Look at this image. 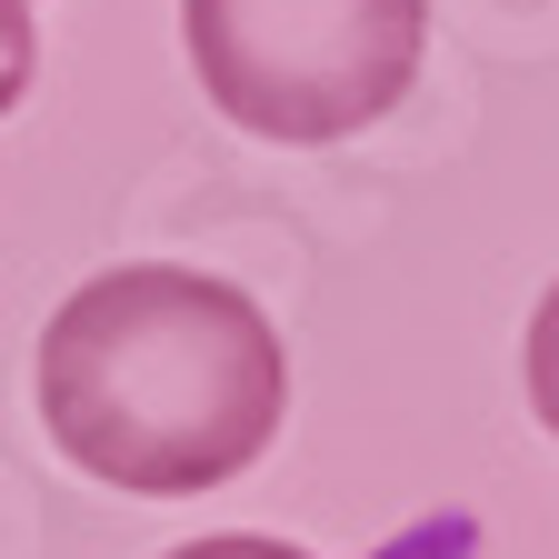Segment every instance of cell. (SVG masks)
Listing matches in <instances>:
<instances>
[{"instance_id": "cell-1", "label": "cell", "mask_w": 559, "mask_h": 559, "mask_svg": "<svg viewBox=\"0 0 559 559\" xmlns=\"http://www.w3.org/2000/svg\"><path fill=\"white\" fill-rule=\"evenodd\" d=\"M31 400L81 479L120 500H200L280 440L290 340L240 280L120 260L50 310L31 349Z\"/></svg>"}, {"instance_id": "cell-2", "label": "cell", "mask_w": 559, "mask_h": 559, "mask_svg": "<svg viewBox=\"0 0 559 559\" xmlns=\"http://www.w3.org/2000/svg\"><path fill=\"white\" fill-rule=\"evenodd\" d=\"M180 50L230 130L330 151L419 91L430 0H180Z\"/></svg>"}, {"instance_id": "cell-3", "label": "cell", "mask_w": 559, "mask_h": 559, "mask_svg": "<svg viewBox=\"0 0 559 559\" xmlns=\"http://www.w3.org/2000/svg\"><path fill=\"white\" fill-rule=\"evenodd\" d=\"M31 70H40V11L31 0H0V120L31 100Z\"/></svg>"}, {"instance_id": "cell-4", "label": "cell", "mask_w": 559, "mask_h": 559, "mask_svg": "<svg viewBox=\"0 0 559 559\" xmlns=\"http://www.w3.org/2000/svg\"><path fill=\"white\" fill-rule=\"evenodd\" d=\"M160 559H320V549H290V539H270V530H210V539H180Z\"/></svg>"}]
</instances>
